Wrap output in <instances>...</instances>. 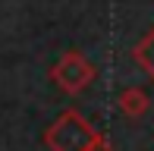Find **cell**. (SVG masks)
Masks as SVG:
<instances>
[{"instance_id": "obj_1", "label": "cell", "mask_w": 154, "mask_h": 151, "mask_svg": "<svg viewBox=\"0 0 154 151\" xmlns=\"http://www.w3.org/2000/svg\"><path fill=\"white\" fill-rule=\"evenodd\" d=\"M94 139H97V129L79 110H63L44 129V148L47 151H91Z\"/></svg>"}, {"instance_id": "obj_5", "label": "cell", "mask_w": 154, "mask_h": 151, "mask_svg": "<svg viewBox=\"0 0 154 151\" xmlns=\"http://www.w3.org/2000/svg\"><path fill=\"white\" fill-rule=\"evenodd\" d=\"M91 151H110V139H107V135H104V132H97V139H94Z\"/></svg>"}, {"instance_id": "obj_3", "label": "cell", "mask_w": 154, "mask_h": 151, "mask_svg": "<svg viewBox=\"0 0 154 151\" xmlns=\"http://www.w3.org/2000/svg\"><path fill=\"white\" fill-rule=\"evenodd\" d=\"M116 104H120L123 116H129V120H138V116H145V113H148V107H151V98H148V91H145V88H138V85H129V88H123V91H120Z\"/></svg>"}, {"instance_id": "obj_4", "label": "cell", "mask_w": 154, "mask_h": 151, "mask_svg": "<svg viewBox=\"0 0 154 151\" xmlns=\"http://www.w3.org/2000/svg\"><path fill=\"white\" fill-rule=\"evenodd\" d=\"M132 57H135V63L145 69V76L154 79V29H148L138 38V44L132 47Z\"/></svg>"}, {"instance_id": "obj_2", "label": "cell", "mask_w": 154, "mask_h": 151, "mask_svg": "<svg viewBox=\"0 0 154 151\" xmlns=\"http://www.w3.org/2000/svg\"><path fill=\"white\" fill-rule=\"evenodd\" d=\"M51 79L57 82L60 91H66V94H79V91H85V88L94 82V66H91V60H88L85 54H79V51H66V54L57 60V63L51 66Z\"/></svg>"}]
</instances>
